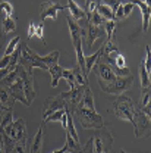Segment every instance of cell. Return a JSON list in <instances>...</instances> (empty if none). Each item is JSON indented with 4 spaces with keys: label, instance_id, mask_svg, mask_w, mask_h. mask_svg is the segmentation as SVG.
<instances>
[{
    "label": "cell",
    "instance_id": "cell-1",
    "mask_svg": "<svg viewBox=\"0 0 151 153\" xmlns=\"http://www.w3.org/2000/svg\"><path fill=\"white\" fill-rule=\"evenodd\" d=\"M112 111L114 115L123 121L132 122L135 137L141 138L150 133V116L142 112L139 105L133 103V100L126 94H119L112 105Z\"/></svg>",
    "mask_w": 151,
    "mask_h": 153
},
{
    "label": "cell",
    "instance_id": "cell-2",
    "mask_svg": "<svg viewBox=\"0 0 151 153\" xmlns=\"http://www.w3.org/2000/svg\"><path fill=\"white\" fill-rule=\"evenodd\" d=\"M95 76H97V82L100 85V88L104 93L109 94H123L125 91H128L133 84V76H117L113 74V71L109 68V65L104 62V59L100 56L97 59L95 65L93 66Z\"/></svg>",
    "mask_w": 151,
    "mask_h": 153
},
{
    "label": "cell",
    "instance_id": "cell-3",
    "mask_svg": "<svg viewBox=\"0 0 151 153\" xmlns=\"http://www.w3.org/2000/svg\"><path fill=\"white\" fill-rule=\"evenodd\" d=\"M66 111L72 115L74 121H78L81 124V127L85 128V130H97V128H101V127L106 125L101 115H98L97 112H93L87 108H82L79 105L68 108Z\"/></svg>",
    "mask_w": 151,
    "mask_h": 153
},
{
    "label": "cell",
    "instance_id": "cell-4",
    "mask_svg": "<svg viewBox=\"0 0 151 153\" xmlns=\"http://www.w3.org/2000/svg\"><path fill=\"white\" fill-rule=\"evenodd\" d=\"M22 46V50H21V56H19V62L18 65H21L25 71H28L29 74H32V71L35 68H41L44 71H47V65H44L41 60H40V56L34 50H31L25 43H21Z\"/></svg>",
    "mask_w": 151,
    "mask_h": 153
},
{
    "label": "cell",
    "instance_id": "cell-5",
    "mask_svg": "<svg viewBox=\"0 0 151 153\" xmlns=\"http://www.w3.org/2000/svg\"><path fill=\"white\" fill-rule=\"evenodd\" d=\"M112 144H113V137L110 131L106 128V125L95 130L94 135L91 137L93 153H110Z\"/></svg>",
    "mask_w": 151,
    "mask_h": 153
},
{
    "label": "cell",
    "instance_id": "cell-6",
    "mask_svg": "<svg viewBox=\"0 0 151 153\" xmlns=\"http://www.w3.org/2000/svg\"><path fill=\"white\" fill-rule=\"evenodd\" d=\"M0 133H3L10 140L21 143V144H27V141H28V130H27V124H25L24 118L13 119L6 128L0 130Z\"/></svg>",
    "mask_w": 151,
    "mask_h": 153
},
{
    "label": "cell",
    "instance_id": "cell-7",
    "mask_svg": "<svg viewBox=\"0 0 151 153\" xmlns=\"http://www.w3.org/2000/svg\"><path fill=\"white\" fill-rule=\"evenodd\" d=\"M18 69V78L22 82L24 91H25V97L29 103H32V100L35 99V90H34V76L32 74H29L28 71H25L21 65H16Z\"/></svg>",
    "mask_w": 151,
    "mask_h": 153
},
{
    "label": "cell",
    "instance_id": "cell-8",
    "mask_svg": "<svg viewBox=\"0 0 151 153\" xmlns=\"http://www.w3.org/2000/svg\"><path fill=\"white\" fill-rule=\"evenodd\" d=\"M82 28H85L84 30V41H82V46H85L87 49H91L93 47V44H94V41L97 38L100 37H104L106 36V31H104V27H97V25H93V24H90L88 21H87V24L85 25H81Z\"/></svg>",
    "mask_w": 151,
    "mask_h": 153
},
{
    "label": "cell",
    "instance_id": "cell-9",
    "mask_svg": "<svg viewBox=\"0 0 151 153\" xmlns=\"http://www.w3.org/2000/svg\"><path fill=\"white\" fill-rule=\"evenodd\" d=\"M88 84L85 85H76L75 88H71L69 91H63L60 93V97L65 103V109L68 108H72V106H78L81 99H82V94H84V90Z\"/></svg>",
    "mask_w": 151,
    "mask_h": 153
},
{
    "label": "cell",
    "instance_id": "cell-10",
    "mask_svg": "<svg viewBox=\"0 0 151 153\" xmlns=\"http://www.w3.org/2000/svg\"><path fill=\"white\" fill-rule=\"evenodd\" d=\"M66 6L60 4L59 1H44L41 3V9H40V18L41 22H44L47 18L57 19V13L60 10H65Z\"/></svg>",
    "mask_w": 151,
    "mask_h": 153
},
{
    "label": "cell",
    "instance_id": "cell-11",
    "mask_svg": "<svg viewBox=\"0 0 151 153\" xmlns=\"http://www.w3.org/2000/svg\"><path fill=\"white\" fill-rule=\"evenodd\" d=\"M63 108H65V103H63L60 94L55 96V97H47L44 102V118H47L49 115H52L59 109H63Z\"/></svg>",
    "mask_w": 151,
    "mask_h": 153
},
{
    "label": "cell",
    "instance_id": "cell-12",
    "mask_svg": "<svg viewBox=\"0 0 151 153\" xmlns=\"http://www.w3.org/2000/svg\"><path fill=\"white\" fill-rule=\"evenodd\" d=\"M7 90H9V93L12 94V97H13L15 100H19L22 105H25V106H29V105H31V103L27 100V97H25V91H24V87H22V82H21L19 78L12 85L7 87Z\"/></svg>",
    "mask_w": 151,
    "mask_h": 153
},
{
    "label": "cell",
    "instance_id": "cell-13",
    "mask_svg": "<svg viewBox=\"0 0 151 153\" xmlns=\"http://www.w3.org/2000/svg\"><path fill=\"white\" fill-rule=\"evenodd\" d=\"M131 1L141 9V15H142V28H141V31L142 33H147L148 31V27H150V12H151L150 4H147L142 0H131Z\"/></svg>",
    "mask_w": 151,
    "mask_h": 153
},
{
    "label": "cell",
    "instance_id": "cell-14",
    "mask_svg": "<svg viewBox=\"0 0 151 153\" xmlns=\"http://www.w3.org/2000/svg\"><path fill=\"white\" fill-rule=\"evenodd\" d=\"M66 22H68V27H69V31H71V38H72V43H76V41H84V28L76 24V21L72 19V16H66Z\"/></svg>",
    "mask_w": 151,
    "mask_h": 153
},
{
    "label": "cell",
    "instance_id": "cell-15",
    "mask_svg": "<svg viewBox=\"0 0 151 153\" xmlns=\"http://www.w3.org/2000/svg\"><path fill=\"white\" fill-rule=\"evenodd\" d=\"M44 128H46V124L41 122L40 128H38L37 134L34 135V140L31 143V147H29V153H41L43 150V137H44Z\"/></svg>",
    "mask_w": 151,
    "mask_h": 153
},
{
    "label": "cell",
    "instance_id": "cell-16",
    "mask_svg": "<svg viewBox=\"0 0 151 153\" xmlns=\"http://www.w3.org/2000/svg\"><path fill=\"white\" fill-rule=\"evenodd\" d=\"M55 121H59V122H62V127L63 128H66V122H68V112H66V109L63 108V109H59L56 112H53L52 115H49L47 118H44L43 119V122L44 124H47V122H55Z\"/></svg>",
    "mask_w": 151,
    "mask_h": 153
},
{
    "label": "cell",
    "instance_id": "cell-17",
    "mask_svg": "<svg viewBox=\"0 0 151 153\" xmlns=\"http://www.w3.org/2000/svg\"><path fill=\"white\" fill-rule=\"evenodd\" d=\"M79 106L87 108V109H90V111H93V112H97V111H95V105H94V96H93V91H91V88H90L88 85H87L85 90H84V94H82V99H81V102H79Z\"/></svg>",
    "mask_w": 151,
    "mask_h": 153
},
{
    "label": "cell",
    "instance_id": "cell-18",
    "mask_svg": "<svg viewBox=\"0 0 151 153\" xmlns=\"http://www.w3.org/2000/svg\"><path fill=\"white\" fill-rule=\"evenodd\" d=\"M66 7L71 10V16H72L74 21H81V19L87 18L85 10H84V9H81L74 0H68V6H66Z\"/></svg>",
    "mask_w": 151,
    "mask_h": 153
},
{
    "label": "cell",
    "instance_id": "cell-19",
    "mask_svg": "<svg viewBox=\"0 0 151 153\" xmlns=\"http://www.w3.org/2000/svg\"><path fill=\"white\" fill-rule=\"evenodd\" d=\"M0 102L4 106V109H12L15 105V99L9 93V90L4 87H0Z\"/></svg>",
    "mask_w": 151,
    "mask_h": 153
},
{
    "label": "cell",
    "instance_id": "cell-20",
    "mask_svg": "<svg viewBox=\"0 0 151 153\" xmlns=\"http://www.w3.org/2000/svg\"><path fill=\"white\" fill-rule=\"evenodd\" d=\"M59 56H60V52L59 50H53V52H50L46 56H40V60L44 65H47V68H50V66L59 65Z\"/></svg>",
    "mask_w": 151,
    "mask_h": 153
},
{
    "label": "cell",
    "instance_id": "cell-21",
    "mask_svg": "<svg viewBox=\"0 0 151 153\" xmlns=\"http://www.w3.org/2000/svg\"><path fill=\"white\" fill-rule=\"evenodd\" d=\"M103 55V46L95 52L93 55H90V56H85V72H87V75L91 72V69H93V66L95 65V62H97V59Z\"/></svg>",
    "mask_w": 151,
    "mask_h": 153
},
{
    "label": "cell",
    "instance_id": "cell-22",
    "mask_svg": "<svg viewBox=\"0 0 151 153\" xmlns=\"http://www.w3.org/2000/svg\"><path fill=\"white\" fill-rule=\"evenodd\" d=\"M0 18H1L0 28H1L3 33L9 34V33H13L16 30V22H15V19H12V16L10 18L9 16H0Z\"/></svg>",
    "mask_w": 151,
    "mask_h": 153
},
{
    "label": "cell",
    "instance_id": "cell-23",
    "mask_svg": "<svg viewBox=\"0 0 151 153\" xmlns=\"http://www.w3.org/2000/svg\"><path fill=\"white\" fill-rule=\"evenodd\" d=\"M95 10H97L98 15H101L106 21H113V12H112V9H110L109 6H106L104 3H101L100 0L97 1V7H95Z\"/></svg>",
    "mask_w": 151,
    "mask_h": 153
},
{
    "label": "cell",
    "instance_id": "cell-24",
    "mask_svg": "<svg viewBox=\"0 0 151 153\" xmlns=\"http://www.w3.org/2000/svg\"><path fill=\"white\" fill-rule=\"evenodd\" d=\"M47 71H49V74L52 75V82H50V85H52V87H57L59 79L62 78V71H63V68L59 66V65H55V66H50Z\"/></svg>",
    "mask_w": 151,
    "mask_h": 153
},
{
    "label": "cell",
    "instance_id": "cell-25",
    "mask_svg": "<svg viewBox=\"0 0 151 153\" xmlns=\"http://www.w3.org/2000/svg\"><path fill=\"white\" fill-rule=\"evenodd\" d=\"M62 78L68 82V85H69V88H75L76 85V79H75V71H74V68L72 69H63L62 71Z\"/></svg>",
    "mask_w": 151,
    "mask_h": 153
},
{
    "label": "cell",
    "instance_id": "cell-26",
    "mask_svg": "<svg viewBox=\"0 0 151 153\" xmlns=\"http://www.w3.org/2000/svg\"><path fill=\"white\" fill-rule=\"evenodd\" d=\"M104 31L107 34L106 43H114V30H116V21H106L104 22Z\"/></svg>",
    "mask_w": 151,
    "mask_h": 153
},
{
    "label": "cell",
    "instance_id": "cell-27",
    "mask_svg": "<svg viewBox=\"0 0 151 153\" xmlns=\"http://www.w3.org/2000/svg\"><path fill=\"white\" fill-rule=\"evenodd\" d=\"M18 79V69L15 68L13 71H10L7 75L4 76L1 81H0V87H4V88H7L9 85H12L15 81Z\"/></svg>",
    "mask_w": 151,
    "mask_h": 153
},
{
    "label": "cell",
    "instance_id": "cell-28",
    "mask_svg": "<svg viewBox=\"0 0 151 153\" xmlns=\"http://www.w3.org/2000/svg\"><path fill=\"white\" fill-rule=\"evenodd\" d=\"M139 78H141V87L142 88L150 87V72L145 69L144 62H141V65H139Z\"/></svg>",
    "mask_w": 151,
    "mask_h": 153
},
{
    "label": "cell",
    "instance_id": "cell-29",
    "mask_svg": "<svg viewBox=\"0 0 151 153\" xmlns=\"http://www.w3.org/2000/svg\"><path fill=\"white\" fill-rule=\"evenodd\" d=\"M13 121V114H12V109H6L3 115H1V119H0V130L6 128L10 122Z\"/></svg>",
    "mask_w": 151,
    "mask_h": 153
},
{
    "label": "cell",
    "instance_id": "cell-30",
    "mask_svg": "<svg viewBox=\"0 0 151 153\" xmlns=\"http://www.w3.org/2000/svg\"><path fill=\"white\" fill-rule=\"evenodd\" d=\"M13 15V6L9 1H1L0 3V16H12Z\"/></svg>",
    "mask_w": 151,
    "mask_h": 153
},
{
    "label": "cell",
    "instance_id": "cell-31",
    "mask_svg": "<svg viewBox=\"0 0 151 153\" xmlns=\"http://www.w3.org/2000/svg\"><path fill=\"white\" fill-rule=\"evenodd\" d=\"M88 22L93 24V25H97V27H103L104 22H106V19L103 18L101 15H98L97 10H94L91 15H88Z\"/></svg>",
    "mask_w": 151,
    "mask_h": 153
},
{
    "label": "cell",
    "instance_id": "cell-32",
    "mask_svg": "<svg viewBox=\"0 0 151 153\" xmlns=\"http://www.w3.org/2000/svg\"><path fill=\"white\" fill-rule=\"evenodd\" d=\"M21 43V37L16 36V37H13L10 41H9V44H7V47H6V52H4V55H7V56H10L12 53H13V50L18 47V44Z\"/></svg>",
    "mask_w": 151,
    "mask_h": 153
},
{
    "label": "cell",
    "instance_id": "cell-33",
    "mask_svg": "<svg viewBox=\"0 0 151 153\" xmlns=\"http://www.w3.org/2000/svg\"><path fill=\"white\" fill-rule=\"evenodd\" d=\"M150 87L147 88H142V96H141V103H139V108H145V106H150Z\"/></svg>",
    "mask_w": 151,
    "mask_h": 153
},
{
    "label": "cell",
    "instance_id": "cell-34",
    "mask_svg": "<svg viewBox=\"0 0 151 153\" xmlns=\"http://www.w3.org/2000/svg\"><path fill=\"white\" fill-rule=\"evenodd\" d=\"M43 30H44V22L37 24V27H35V36H34V37H38L41 41H43V44H46V38H44V33H43Z\"/></svg>",
    "mask_w": 151,
    "mask_h": 153
},
{
    "label": "cell",
    "instance_id": "cell-35",
    "mask_svg": "<svg viewBox=\"0 0 151 153\" xmlns=\"http://www.w3.org/2000/svg\"><path fill=\"white\" fill-rule=\"evenodd\" d=\"M101 3H104L106 6H109L110 9H112V12L114 13V10H116V7L122 3V0H100Z\"/></svg>",
    "mask_w": 151,
    "mask_h": 153
},
{
    "label": "cell",
    "instance_id": "cell-36",
    "mask_svg": "<svg viewBox=\"0 0 151 153\" xmlns=\"http://www.w3.org/2000/svg\"><path fill=\"white\" fill-rule=\"evenodd\" d=\"M113 59H114V65H116V66H119V68H126V60H125L123 55L119 53V55H116Z\"/></svg>",
    "mask_w": 151,
    "mask_h": 153
},
{
    "label": "cell",
    "instance_id": "cell-37",
    "mask_svg": "<svg viewBox=\"0 0 151 153\" xmlns=\"http://www.w3.org/2000/svg\"><path fill=\"white\" fill-rule=\"evenodd\" d=\"M122 4H123V3H122ZM133 6H135V4H133L132 1H128V3L123 4V19H126L128 16H129V13L132 12Z\"/></svg>",
    "mask_w": 151,
    "mask_h": 153
},
{
    "label": "cell",
    "instance_id": "cell-38",
    "mask_svg": "<svg viewBox=\"0 0 151 153\" xmlns=\"http://www.w3.org/2000/svg\"><path fill=\"white\" fill-rule=\"evenodd\" d=\"M9 63H10V56L4 55V56L0 59V69H4V68H7V66H9Z\"/></svg>",
    "mask_w": 151,
    "mask_h": 153
},
{
    "label": "cell",
    "instance_id": "cell-39",
    "mask_svg": "<svg viewBox=\"0 0 151 153\" xmlns=\"http://www.w3.org/2000/svg\"><path fill=\"white\" fill-rule=\"evenodd\" d=\"M35 27H37L35 22H29V28H28V40L35 36Z\"/></svg>",
    "mask_w": 151,
    "mask_h": 153
},
{
    "label": "cell",
    "instance_id": "cell-40",
    "mask_svg": "<svg viewBox=\"0 0 151 153\" xmlns=\"http://www.w3.org/2000/svg\"><path fill=\"white\" fill-rule=\"evenodd\" d=\"M7 74H9V71H7L6 68H4V69H0V81H1V79H3L4 76L7 75Z\"/></svg>",
    "mask_w": 151,
    "mask_h": 153
},
{
    "label": "cell",
    "instance_id": "cell-41",
    "mask_svg": "<svg viewBox=\"0 0 151 153\" xmlns=\"http://www.w3.org/2000/svg\"><path fill=\"white\" fill-rule=\"evenodd\" d=\"M66 152H68V146L65 144V146H63L62 149H59V150H55L53 153H66Z\"/></svg>",
    "mask_w": 151,
    "mask_h": 153
},
{
    "label": "cell",
    "instance_id": "cell-42",
    "mask_svg": "<svg viewBox=\"0 0 151 153\" xmlns=\"http://www.w3.org/2000/svg\"><path fill=\"white\" fill-rule=\"evenodd\" d=\"M0 153H4V149H3V141H1V135H0Z\"/></svg>",
    "mask_w": 151,
    "mask_h": 153
},
{
    "label": "cell",
    "instance_id": "cell-43",
    "mask_svg": "<svg viewBox=\"0 0 151 153\" xmlns=\"http://www.w3.org/2000/svg\"><path fill=\"white\" fill-rule=\"evenodd\" d=\"M0 109H1V111H6V109H4V106L1 105V102H0Z\"/></svg>",
    "mask_w": 151,
    "mask_h": 153
},
{
    "label": "cell",
    "instance_id": "cell-44",
    "mask_svg": "<svg viewBox=\"0 0 151 153\" xmlns=\"http://www.w3.org/2000/svg\"><path fill=\"white\" fill-rule=\"evenodd\" d=\"M3 112H4V111H1V109H0V119H1V115H3Z\"/></svg>",
    "mask_w": 151,
    "mask_h": 153
},
{
    "label": "cell",
    "instance_id": "cell-45",
    "mask_svg": "<svg viewBox=\"0 0 151 153\" xmlns=\"http://www.w3.org/2000/svg\"><path fill=\"white\" fill-rule=\"evenodd\" d=\"M142 1H145L147 4H150V0H142Z\"/></svg>",
    "mask_w": 151,
    "mask_h": 153
},
{
    "label": "cell",
    "instance_id": "cell-46",
    "mask_svg": "<svg viewBox=\"0 0 151 153\" xmlns=\"http://www.w3.org/2000/svg\"><path fill=\"white\" fill-rule=\"evenodd\" d=\"M0 37H1V28H0Z\"/></svg>",
    "mask_w": 151,
    "mask_h": 153
},
{
    "label": "cell",
    "instance_id": "cell-47",
    "mask_svg": "<svg viewBox=\"0 0 151 153\" xmlns=\"http://www.w3.org/2000/svg\"><path fill=\"white\" fill-rule=\"evenodd\" d=\"M125 153H126V152H125Z\"/></svg>",
    "mask_w": 151,
    "mask_h": 153
}]
</instances>
